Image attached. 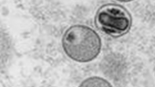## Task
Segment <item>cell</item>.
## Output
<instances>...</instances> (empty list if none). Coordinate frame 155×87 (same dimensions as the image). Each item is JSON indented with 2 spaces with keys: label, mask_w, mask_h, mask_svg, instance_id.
<instances>
[{
  "label": "cell",
  "mask_w": 155,
  "mask_h": 87,
  "mask_svg": "<svg viewBox=\"0 0 155 87\" xmlns=\"http://www.w3.org/2000/svg\"><path fill=\"white\" fill-rule=\"evenodd\" d=\"M81 86L83 87H112V85L103 78L94 77L89 78L84 81Z\"/></svg>",
  "instance_id": "obj_3"
},
{
  "label": "cell",
  "mask_w": 155,
  "mask_h": 87,
  "mask_svg": "<svg viewBox=\"0 0 155 87\" xmlns=\"http://www.w3.org/2000/svg\"><path fill=\"white\" fill-rule=\"evenodd\" d=\"M117 1H119V2H131V1H133V0H117Z\"/></svg>",
  "instance_id": "obj_4"
},
{
  "label": "cell",
  "mask_w": 155,
  "mask_h": 87,
  "mask_svg": "<svg viewBox=\"0 0 155 87\" xmlns=\"http://www.w3.org/2000/svg\"><path fill=\"white\" fill-rule=\"evenodd\" d=\"M95 24L106 34L120 37L128 32L132 25L130 14L125 8L117 4H106L97 11Z\"/></svg>",
  "instance_id": "obj_2"
},
{
  "label": "cell",
  "mask_w": 155,
  "mask_h": 87,
  "mask_svg": "<svg viewBox=\"0 0 155 87\" xmlns=\"http://www.w3.org/2000/svg\"><path fill=\"white\" fill-rule=\"evenodd\" d=\"M63 49L70 58L80 63H87L97 57L101 50V39L87 26L75 25L69 28L62 39Z\"/></svg>",
  "instance_id": "obj_1"
}]
</instances>
